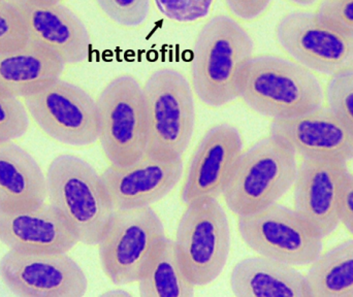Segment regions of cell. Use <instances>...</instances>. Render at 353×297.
I'll return each mask as SVG.
<instances>
[{
  "label": "cell",
  "mask_w": 353,
  "mask_h": 297,
  "mask_svg": "<svg viewBox=\"0 0 353 297\" xmlns=\"http://www.w3.org/2000/svg\"><path fill=\"white\" fill-rule=\"evenodd\" d=\"M174 238L179 263L195 287L210 285L219 278L230 257L228 218L217 197L185 205Z\"/></svg>",
  "instance_id": "cell-7"
},
{
  "label": "cell",
  "mask_w": 353,
  "mask_h": 297,
  "mask_svg": "<svg viewBox=\"0 0 353 297\" xmlns=\"http://www.w3.org/2000/svg\"><path fill=\"white\" fill-rule=\"evenodd\" d=\"M46 182L50 205L68 221L79 243L99 245L115 213L101 174L79 156L61 154L50 163Z\"/></svg>",
  "instance_id": "cell-3"
},
{
  "label": "cell",
  "mask_w": 353,
  "mask_h": 297,
  "mask_svg": "<svg viewBox=\"0 0 353 297\" xmlns=\"http://www.w3.org/2000/svg\"><path fill=\"white\" fill-rule=\"evenodd\" d=\"M29 117L48 138L65 146L99 142L97 99L61 78L23 99Z\"/></svg>",
  "instance_id": "cell-10"
},
{
  "label": "cell",
  "mask_w": 353,
  "mask_h": 297,
  "mask_svg": "<svg viewBox=\"0 0 353 297\" xmlns=\"http://www.w3.org/2000/svg\"><path fill=\"white\" fill-rule=\"evenodd\" d=\"M242 152V136L234 126H212L191 156L181 188L182 203L222 195Z\"/></svg>",
  "instance_id": "cell-14"
},
{
  "label": "cell",
  "mask_w": 353,
  "mask_h": 297,
  "mask_svg": "<svg viewBox=\"0 0 353 297\" xmlns=\"http://www.w3.org/2000/svg\"><path fill=\"white\" fill-rule=\"evenodd\" d=\"M273 0H224L228 12L236 20L252 22L261 18Z\"/></svg>",
  "instance_id": "cell-30"
},
{
  "label": "cell",
  "mask_w": 353,
  "mask_h": 297,
  "mask_svg": "<svg viewBox=\"0 0 353 297\" xmlns=\"http://www.w3.org/2000/svg\"><path fill=\"white\" fill-rule=\"evenodd\" d=\"M346 163L331 160L303 159L294 184L296 213L323 238L340 225L342 189Z\"/></svg>",
  "instance_id": "cell-15"
},
{
  "label": "cell",
  "mask_w": 353,
  "mask_h": 297,
  "mask_svg": "<svg viewBox=\"0 0 353 297\" xmlns=\"http://www.w3.org/2000/svg\"><path fill=\"white\" fill-rule=\"evenodd\" d=\"M99 142L111 167H125L147 153L144 88L130 74L112 79L97 99Z\"/></svg>",
  "instance_id": "cell-6"
},
{
  "label": "cell",
  "mask_w": 353,
  "mask_h": 297,
  "mask_svg": "<svg viewBox=\"0 0 353 297\" xmlns=\"http://www.w3.org/2000/svg\"><path fill=\"white\" fill-rule=\"evenodd\" d=\"M137 283L142 297H191L196 288L183 273L173 238L167 236L155 249Z\"/></svg>",
  "instance_id": "cell-22"
},
{
  "label": "cell",
  "mask_w": 353,
  "mask_h": 297,
  "mask_svg": "<svg viewBox=\"0 0 353 297\" xmlns=\"http://www.w3.org/2000/svg\"><path fill=\"white\" fill-rule=\"evenodd\" d=\"M230 287L236 297H310L306 275L261 255L236 263Z\"/></svg>",
  "instance_id": "cell-19"
},
{
  "label": "cell",
  "mask_w": 353,
  "mask_h": 297,
  "mask_svg": "<svg viewBox=\"0 0 353 297\" xmlns=\"http://www.w3.org/2000/svg\"><path fill=\"white\" fill-rule=\"evenodd\" d=\"M269 136L302 159L353 161V136L329 107L272 121Z\"/></svg>",
  "instance_id": "cell-16"
},
{
  "label": "cell",
  "mask_w": 353,
  "mask_h": 297,
  "mask_svg": "<svg viewBox=\"0 0 353 297\" xmlns=\"http://www.w3.org/2000/svg\"><path fill=\"white\" fill-rule=\"evenodd\" d=\"M103 14L120 28L143 26L150 14L151 0H94Z\"/></svg>",
  "instance_id": "cell-24"
},
{
  "label": "cell",
  "mask_w": 353,
  "mask_h": 297,
  "mask_svg": "<svg viewBox=\"0 0 353 297\" xmlns=\"http://www.w3.org/2000/svg\"><path fill=\"white\" fill-rule=\"evenodd\" d=\"M296 156L271 136L243 151L222 192L234 215L256 213L277 203L294 187Z\"/></svg>",
  "instance_id": "cell-4"
},
{
  "label": "cell",
  "mask_w": 353,
  "mask_h": 297,
  "mask_svg": "<svg viewBox=\"0 0 353 297\" xmlns=\"http://www.w3.org/2000/svg\"><path fill=\"white\" fill-rule=\"evenodd\" d=\"M64 68L58 56L28 41L0 53V90L23 99L60 79Z\"/></svg>",
  "instance_id": "cell-21"
},
{
  "label": "cell",
  "mask_w": 353,
  "mask_h": 297,
  "mask_svg": "<svg viewBox=\"0 0 353 297\" xmlns=\"http://www.w3.org/2000/svg\"><path fill=\"white\" fill-rule=\"evenodd\" d=\"M242 242L261 256L292 265H311L323 253V238L296 209L275 203L250 215L239 216Z\"/></svg>",
  "instance_id": "cell-9"
},
{
  "label": "cell",
  "mask_w": 353,
  "mask_h": 297,
  "mask_svg": "<svg viewBox=\"0 0 353 297\" xmlns=\"http://www.w3.org/2000/svg\"><path fill=\"white\" fill-rule=\"evenodd\" d=\"M28 41L24 25L10 0H0V53L17 49Z\"/></svg>",
  "instance_id": "cell-28"
},
{
  "label": "cell",
  "mask_w": 353,
  "mask_h": 297,
  "mask_svg": "<svg viewBox=\"0 0 353 297\" xmlns=\"http://www.w3.org/2000/svg\"><path fill=\"white\" fill-rule=\"evenodd\" d=\"M46 174L37 160L14 142L0 143V211L45 205Z\"/></svg>",
  "instance_id": "cell-20"
},
{
  "label": "cell",
  "mask_w": 353,
  "mask_h": 297,
  "mask_svg": "<svg viewBox=\"0 0 353 297\" xmlns=\"http://www.w3.org/2000/svg\"><path fill=\"white\" fill-rule=\"evenodd\" d=\"M276 39L296 63L311 72L337 76L353 72V35L317 12L284 14L276 25Z\"/></svg>",
  "instance_id": "cell-11"
},
{
  "label": "cell",
  "mask_w": 353,
  "mask_h": 297,
  "mask_svg": "<svg viewBox=\"0 0 353 297\" xmlns=\"http://www.w3.org/2000/svg\"><path fill=\"white\" fill-rule=\"evenodd\" d=\"M24 25L28 41L68 64L84 62L90 55L88 29L70 8L54 0H10Z\"/></svg>",
  "instance_id": "cell-13"
},
{
  "label": "cell",
  "mask_w": 353,
  "mask_h": 297,
  "mask_svg": "<svg viewBox=\"0 0 353 297\" xmlns=\"http://www.w3.org/2000/svg\"><path fill=\"white\" fill-rule=\"evenodd\" d=\"M340 223L353 236V174L348 172L342 189Z\"/></svg>",
  "instance_id": "cell-31"
},
{
  "label": "cell",
  "mask_w": 353,
  "mask_h": 297,
  "mask_svg": "<svg viewBox=\"0 0 353 297\" xmlns=\"http://www.w3.org/2000/svg\"><path fill=\"white\" fill-rule=\"evenodd\" d=\"M288 1L292 2V3L296 4V6H311V4L315 3L317 0H288Z\"/></svg>",
  "instance_id": "cell-32"
},
{
  "label": "cell",
  "mask_w": 353,
  "mask_h": 297,
  "mask_svg": "<svg viewBox=\"0 0 353 297\" xmlns=\"http://www.w3.org/2000/svg\"><path fill=\"white\" fill-rule=\"evenodd\" d=\"M317 14L353 35V0H323Z\"/></svg>",
  "instance_id": "cell-29"
},
{
  "label": "cell",
  "mask_w": 353,
  "mask_h": 297,
  "mask_svg": "<svg viewBox=\"0 0 353 297\" xmlns=\"http://www.w3.org/2000/svg\"><path fill=\"white\" fill-rule=\"evenodd\" d=\"M325 99L327 107L353 136V72L332 76Z\"/></svg>",
  "instance_id": "cell-25"
},
{
  "label": "cell",
  "mask_w": 353,
  "mask_h": 297,
  "mask_svg": "<svg viewBox=\"0 0 353 297\" xmlns=\"http://www.w3.org/2000/svg\"><path fill=\"white\" fill-rule=\"evenodd\" d=\"M29 115L20 97L0 90V143L14 142L26 134Z\"/></svg>",
  "instance_id": "cell-26"
},
{
  "label": "cell",
  "mask_w": 353,
  "mask_h": 297,
  "mask_svg": "<svg viewBox=\"0 0 353 297\" xmlns=\"http://www.w3.org/2000/svg\"><path fill=\"white\" fill-rule=\"evenodd\" d=\"M238 99L272 121L323 107V86L311 70L281 56L253 55L239 79Z\"/></svg>",
  "instance_id": "cell-2"
},
{
  "label": "cell",
  "mask_w": 353,
  "mask_h": 297,
  "mask_svg": "<svg viewBox=\"0 0 353 297\" xmlns=\"http://www.w3.org/2000/svg\"><path fill=\"white\" fill-rule=\"evenodd\" d=\"M254 43L240 21L220 14L199 30L190 63V84L205 107L221 109L238 99L239 79Z\"/></svg>",
  "instance_id": "cell-1"
},
{
  "label": "cell",
  "mask_w": 353,
  "mask_h": 297,
  "mask_svg": "<svg viewBox=\"0 0 353 297\" xmlns=\"http://www.w3.org/2000/svg\"><path fill=\"white\" fill-rule=\"evenodd\" d=\"M306 279L310 297H353V240L321 253Z\"/></svg>",
  "instance_id": "cell-23"
},
{
  "label": "cell",
  "mask_w": 353,
  "mask_h": 297,
  "mask_svg": "<svg viewBox=\"0 0 353 297\" xmlns=\"http://www.w3.org/2000/svg\"><path fill=\"white\" fill-rule=\"evenodd\" d=\"M165 236V225L152 207L115 209L97 245L101 269L108 279L119 286L137 283Z\"/></svg>",
  "instance_id": "cell-8"
},
{
  "label": "cell",
  "mask_w": 353,
  "mask_h": 297,
  "mask_svg": "<svg viewBox=\"0 0 353 297\" xmlns=\"http://www.w3.org/2000/svg\"><path fill=\"white\" fill-rule=\"evenodd\" d=\"M54 1L61 2V1H62V0H54Z\"/></svg>",
  "instance_id": "cell-33"
},
{
  "label": "cell",
  "mask_w": 353,
  "mask_h": 297,
  "mask_svg": "<svg viewBox=\"0 0 353 297\" xmlns=\"http://www.w3.org/2000/svg\"><path fill=\"white\" fill-rule=\"evenodd\" d=\"M0 242L10 250L68 253L79 240L65 219L51 205L0 211Z\"/></svg>",
  "instance_id": "cell-18"
},
{
  "label": "cell",
  "mask_w": 353,
  "mask_h": 297,
  "mask_svg": "<svg viewBox=\"0 0 353 297\" xmlns=\"http://www.w3.org/2000/svg\"><path fill=\"white\" fill-rule=\"evenodd\" d=\"M101 174L115 209L152 207L180 182L183 159L145 155L125 167H109Z\"/></svg>",
  "instance_id": "cell-17"
},
{
  "label": "cell",
  "mask_w": 353,
  "mask_h": 297,
  "mask_svg": "<svg viewBox=\"0 0 353 297\" xmlns=\"http://www.w3.org/2000/svg\"><path fill=\"white\" fill-rule=\"evenodd\" d=\"M0 279L23 297H82L88 290L86 274L68 253L10 250L0 260Z\"/></svg>",
  "instance_id": "cell-12"
},
{
  "label": "cell",
  "mask_w": 353,
  "mask_h": 297,
  "mask_svg": "<svg viewBox=\"0 0 353 297\" xmlns=\"http://www.w3.org/2000/svg\"><path fill=\"white\" fill-rule=\"evenodd\" d=\"M157 10L169 20L182 24L196 22L209 14L214 0H153Z\"/></svg>",
  "instance_id": "cell-27"
},
{
  "label": "cell",
  "mask_w": 353,
  "mask_h": 297,
  "mask_svg": "<svg viewBox=\"0 0 353 297\" xmlns=\"http://www.w3.org/2000/svg\"><path fill=\"white\" fill-rule=\"evenodd\" d=\"M143 88L148 128L146 155L183 159L195 130L190 82L180 70L161 68L149 76Z\"/></svg>",
  "instance_id": "cell-5"
}]
</instances>
